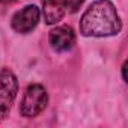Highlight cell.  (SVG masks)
Wrapping results in <instances>:
<instances>
[{"instance_id":"6da1fadb","label":"cell","mask_w":128,"mask_h":128,"mask_svg":"<svg viewBox=\"0 0 128 128\" xmlns=\"http://www.w3.org/2000/svg\"><path fill=\"white\" fill-rule=\"evenodd\" d=\"M78 29L86 38H108L120 33L122 20L110 0H95L83 12Z\"/></svg>"},{"instance_id":"7a4b0ae2","label":"cell","mask_w":128,"mask_h":128,"mask_svg":"<svg viewBox=\"0 0 128 128\" xmlns=\"http://www.w3.org/2000/svg\"><path fill=\"white\" fill-rule=\"evenodd\" d=\"M47 106H48L47 89L39 83H33L29 84L23 94L20 102V114L23 118H36L47 108Z\"/></svg>"},{"instance_id":"3957f363","label":"cell","mask_w":128,"mask_h":128,"mask_svg":"<svg viewBox=\"0 0 128 128\" xmlns=\"http://www.w3.org/2000/svg\"><path fill=\"white\" fill-rule=\"evenodd\" d=\"M18 94V78L11 68L0 71V124H2L12 108V104Z\"/></svg>"},{"instance_id":"277c9868","label":"cell","mask_w":128,"mask_h":128,"mask_svg":"<svg viewBox=\"0 0 128 128\" xmlns=\"http://www.w3.org/2000/svg\"><path fill=\"white\" fill-rule=\"evenodd\" d=\"M41 20V9L36 5H27L17 11L11 18V27L14 32L26 35L30 33Z\"/></svg>"},{"instance_id":"5b68a950","label":"cell","mask_w":128,"mask_h":128,"mask_svg":"<svg viewBox=\"0 0 128 128\" xmlns=\"http://www.w3.org/2000/svg\"><path fill=\"white\" fill-rule=\"evenodd\" d=\"M48 44L56 53L70 51L76 44V33L70 26H57L50 30Z\"/></svg>"},{"instance_id":"8992f818","label":"cell","mask_w":128,"mask_h":128,"mask_svg":"<svg viewBox=\"0 0 128 128\" xmlns=\"http://www.w3.org/2000/svg\"><path fill=\"white\" fill-rule=\"evenodd\" d=\"M44 20L48 26L57 24L66 14V0H41Z\"/></svg>"},{"instance_id":"52a82bcc","label":"cell","mask_w":128,"mask_h":128,"mask_svg":"<svg viewBox=\"0 0 128 128\" xmlns=\"http://www.w3.org/2000/svg\"><path fill=\"white\" fill-rule=\"evenodd\" d=\"M83 2L84 0H66V12H71V14L77 12L83 5Z\"/></svg>"},{"instance_id":"ba28073f","label":"cell","mask_w":128,"mask_h":128,"mask_svg":"<svg viewBox=\"0 0 128 128\" xmlns=\"http://www.w3.org/2000/svg\"><path fill=\"white\" fill-rule=\"evenodd\" d=\"M126 66H128V62L125 60V62L122 63V66H120V71H122V80H124V83H126V82H128V77H126Z\"/></svg>"},{"instance_id":"9c48e42d","label":"cell","mask_w":128,"mask_h":128,"mask_svg":"<svg viewBox=\"0 0 128 128\" xmlns=\"http://www.w3.org/2000/svg\"><path fill=\"white\" fill-rule=\"evenodd\" d=\"M14 2H17V0H0L2 5H9V3H14Z\"/></svg>"}]
</instances>
